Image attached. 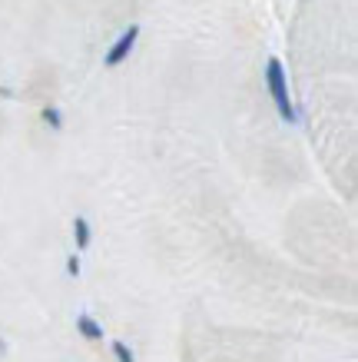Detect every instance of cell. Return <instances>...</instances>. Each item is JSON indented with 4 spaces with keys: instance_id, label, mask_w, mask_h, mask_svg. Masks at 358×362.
<instances>
[{
    "instance_id": "cell-1",
    "label": "cell",
    "mask_w": 358,
    "mask_h": 362,
    "mask_svg": "<svg viewBox=\"0 0 358 362\" xmlns=\"http://www.w3.org/2000/svg\"><path fill=\"white\" fill-rule=\"evenodd\" d=\"M265 87L272 93V103H275V110L282 117L285 123H295L299 120V113H295V103L289 97V77H285V66L279 57H272L269 64H265Z\"/></svg>"
},
{
    "instance_id": "cell-2",
    "label": "cell",
    "mask_w": 358,
    "mask_h": 362,
    "mask_svg": "<svg viewBox=\"0 0 358 362\" xmlns=\"http://www.w3.org/2000/svg\"><path fill=\"white\" fill-rule=\"evenodd\" d=\"M136 40H140V27L133 23V27H126V30L117 37V44L107 50V66H119L126 57L133 54V47H136Z\"/></svg>"
},
{
    "instance_id": "cell-3",
    "label": "cell",
    "mask_w": 358,
    "mask_h": 362,
    "mask_svg": "<svg viewBox=\"0 0 358 362\" xmlns=\"http://www.w3.org/2000/svg\"><path fill=\"white\" fill-rule=\"evenodd\" d=\"M76 332H80L83 339H90V342H100L103 336H107V332H103V326H100L90 313H80V316H76Z\"/></svg>"
},
{
    "instance_id": "cell-4",
    "label": "cell",
    "mask_w": 358,
    "mask_h": 362,
    "mask_svg": "<svg viewBox=\"0 0 358 362\" xmlns=\"http://www.w3.org/2000/svg\"><path fill=\"white\" fill-rule=\"evenodd\" d=\"M73 240H76V250L83 252L90 250V243H93V233H90V223L83 216H76L73 220Z\"/></svg>"
},
{
    "instance_id": "cell-5",
    "label": "cell",
    "mask_w": 358,
    "mask_h": 362,
    "mask_svg": "<svg viewBox=\"0 0 358 362\" xmlns=\"http://www.w3.org/2000/svg\"><path fill=\"white\" fill-rule=\"evenodd\" d=\"M113 356H117V362H136V352L126 346V342H113Z\"/></svg>"
},
{
    "instance_id": "cell-6",
    "label": "cell",
    "mask_w": 358,
    "mask_h": 362,
    "mask_svg": "<svg viewBox=\"0 0 358 362\" xmlns=\"http://www.w3.org/2000/svg\"><path fill=\"white\" fill-rule=\"evenodd\" d=\"M44 123H50L54 130H60V127H64V120H60V110H56V107H47V110H44Z\"/></svg>"
},
{
    "instance_id": "cell-7",
    "label": "cell",
    "mask_w": 358,
    "mask_h": 362,
    "mask_svg": "<svg viewBox=\"0 0 358 362\" xmlns=\"http://www.w3.org/2000/svg\"><path fill=\"white\" fill-rule=\"evenodd\" d=\"M66 273L73 276V279L80 276V256H70V259H66Z\"/></svg>"
},
{
    "instance_id": "cell-8",
    "label": "cell",
    "mask_w": 358,
    "mask_h": 362,
    "mask_svg": "<svg viewBox=\"0 0 358 362\" xmlns=\"http://www.w3.org/2000/svg\"><path fill=\"white\" fill-rule=\"evenodd\" d=\"M4 352H7V342H4V339H0V356H4Z\"/></svg>"
}]
</instances>
